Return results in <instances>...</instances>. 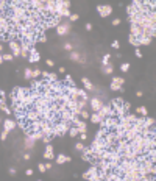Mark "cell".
Segmentation results:
<instances>
[{"label":"cell","mask_w":156,"mask_h":181,"mask_svg":"<svg viewBox=\"0 0 156 181\" xmlns=\"http://www.w3.org/2000/svg\"><path fill=\"white\" fill-rule=\"evenodd\" d=\"M70 130V123L67 122H56V123H53V136H63V134H66V133H69Z\"/></svg>","instance_id":"cell-1"},{"label":"cell","mask_w":156,"mask_h":181,"mask_svg":"<svg viewBox=\"0 0 156 181\" xmlns=\"http://www.w3.org/2000/svg\"><path fill=\"white\" fill-rule=\"evenodd\" d=\"M117 123H119V119L117 117H106V119H103V122H102V127L106 128L108 131H112L117 127Z\"/></svg>","instance_id":"cell-2"},{"label":"cell","mask_w":156,"mask_h":181,"mask_svg":"<svg viewBox=\"0 0 156 181\" xmlns=\"http://www.w3.org/2000/svg\"><path fill=\"white\" fill-rule=\"evenodd\" d=\"M122 181H140V175L138 170H130L122 175Z\"/></svg>","instance_id":"cell-3"},{"label":"cell","mask_w":156,"mask_h":181,"mask_svg":"<svg viewBox=\"0 0 156 181\" xmlns=\"http://www.w3.org/2000/svg\"><path fill=\"white\" fill-rule=\"evenodd\" d=\"M97 114L100 115L102 119H106V117H116V115H114V111H112V108H111L109 105H103V108H102Z\"/></svg>","instance_id":"cell-4"},{"label":"cell","mask_w":156,"mask_h":181,"mask_svg":"<svg viewBox=\"0 0 156 181\" xmlns=\"http://www.w3.org/2000/svg\"><path fill=\"white\" fill-rule=\"evenodd\" d=\"M56 33L59 36H66L67 33H70V22H61L56 27Z\"/></svg>","instance_id":"cell-5"},{"label":"cell","mask_w":156,"mask_h":181,"mask_svg":"<svg viewBox=\"0 0 156 181\" xmlns=\"http://www.w3.org/2000/svg\"><path fill=\"white\" fill-rule=\"evenodd\" d=\"M89 105H91V108L94 109V113H98V111L103 108V101L98 99V97H92V99L89 100Z\"/></svg>","instance_id":"cell-6"},{"label":"cell","mask_w":156,"mask_h":181,"mask_svg":"<svg viewBox=\"0 0 156 181\" xmlns=\"http://www.w3.org/2000/svg\"><path fill=\"white\" fill-rule=\"evenodd\" d=\"M75 119V115L72 114V111L69 109H64V111H61L59 113V120L61 122H67V123H72V120Z\"/></svg>","instance_id":"cell-7"},{"label":"cell","mask_w":156,"mask_h":181,"mask_svg":"<svg viewBox=\"0 0 156 181\" xmlns=\"http://www.w3.org/2000/svg\"><path fill=\"white\" fill-rule=\"evenodd\" d=\"M72 123H73V127L78 130L80 134H81V133H86V122H84V120H80L78 117H75V119L72 120Z\"/></svg>","instance_id":"cell-8"},{"label":"cell","mask_w":156,"mask_h":181,"mask_svg":"<svg viewBox=\"0 0 156 181\" xmlns=\"http://www.w3.org/2000/svg\"><path fill=\"white\" fill-rule=\"evenodd\" d=\"M8 45H10V49H11V55L13 56H20V44H19L17 41H14V39H11L10 42H8Z\"/></svg>","instance_id":"cell-9"},{"label":"cell","mask_w":156,"mask_h":181,"mask_svg":"<svg viewBox=\"0 0 156 181\" xmlns=\"http://www.w3.org/2000/svg\"><path fill=\"white\" fill-rule=\"evenodd\" d=\"M97 11H98V14L102 17H108L112 13V8H111L109 5H98V6H97Z\"/></svg>","instance_id":"cell-10"},{"label":"cell","mask_w":156,"mask_h":181,"mask_svg":"<svg viewBox=\"0 0 156 181\" xmlns=\"http://www.w3.org/2000/svg\"><path fill=\"white\" fill-rule=\"evenodd\" d=\"M41 59V56H39V53H37V50L35 47H31L30 49V56H28V61L30 63H37Z\"/></svg>","instance_id":"cell-11"},{"label":"cell","mask_w":156,"mask_h":181,"mask_svg":"<svg viewBox=\"0 0 156 181\" xmlns=\"http://www.w3.org/2000/svg\"><path fill=\"white\" fill-rule=\"evenodd\" d=\"M44 158H45V159H49V161L55 158V151H53V147L50 145V144H47V145H45V151H44Z\"/></svg>","instance_id":"cell-12"},{"label":"cell","mask_w":156,"mask_h":181,"mask_svg":"<svg viewBox=\"0 0 156 181\" xmlns=\"http://www.w3.org/2000/svg\"><path fill=\"white\" fill-rule=\"evenodd\" d=\"M136 41H138V45H150L152 44V38H148V36H139V38H136Z\"/></svg>","instance_id":"cell-13"},{"label":"cell","mask_w":156,"mask_h":181,"mask_svg":"<svg viewBox=\"0 0 156 181\" xmlns=\"http://www.w3.org/2000/svg\"><path fill=\"white\" fill-rule=\"evenodd\" d=\"M3 125H5V130L10 133L11 130H14V128H16V125H17V123H16L13 119H6V120L3 122Z\"/></svg>","instance_id":"cell-14"},{"label":"cell","mask_w":156,"mask_h":181,"mask_svg":"<svg viewBox=\"0 0 156 181\" xmlns=\"http://www.w3.org/2000/svg\"><path fill=\"white\" fill-rule=\"evenodd\" d=\"M131 36H134V38L142 36V28L139 25H131Z\"/></svg>","instance_id":"cell-15"},{"label":"cell","mask_w":156,"mask_h":181,"mask_svg":"<svg viewBox=\"0 0 156 181\" xmlns=\"http://www.w3.org/2000/svg\"><path fill=\"white\" fill-rule=\"evenodd\" d=\"M81 83H83V86H84V91H86V92H87V91H92V89H94V84L89 81L86 77H83V78H81Z\"/></svg>","instance_id":"cell-16"},{"label":"cell","mask_w":156,"mask_h":181,"mask_svg":"<svg viewBox=\"0 0 156 181\" xmlns=\"http://www.w3.org/2000/svg\"><path fill=\"white\" fill-rule=\"evenodd\" d=\"M70 161V156H66V155H58L56 156V164H66Z\"/></svg>","instance_id":"cell-17"},{"label":"cell","mask_w":156,"mask_h":181,"mask_svg":"<svg viewBox=\"0 0 156 181\" xmlns=\"http://www.w3.org/2000/svg\"><path fill=\"white\" fill-rule=\"evenodd\" d=\"M89 119H91L92 123H102V122H103V119L97 114V113H92V114L89 115Z\"/></svg>","instance_id":"cell-18"},{"label":"cell","mask_w":156,"mask_h":181,"mask_svg":"<svg viewBox=\"0 0 156 181\" xmlns=\"http://www.w3.org/2000/svg\"><path fill=\"white\" fill-rule=\"evenodd\" d=\"M27 137H30V139H33V141H39V139L44 137V134H42L41 131H35V133H31V134H28Z\"/></svg>","instance_id":"cell-19"},{"label":"cell","mask_w":156,"mask_h":181,"mask_svg":"<svg viewBox=\"0 0 156 181\" xmlns=\"http://www.w3.org/2000/svg\"><path fill=\"white\" fill-rule=\"evenodd\" d=\"M155 125V119H152V117H145V120H144V127L142 128H150V127H153Z\"/></svg>","instance_id":"cell-20"},{"label":"cell","mask_w":156,"mask_h":181,"mask_svg":"<svg viewBox=\"0 0 156 181\" xmlns=\"http://www.w3.org/2000/svg\"><path fill=\"white\" fill-rule=\"evenodd\" d=\"M23 147L27 148V150H31V148H35V141H33V139H30V137H27V139H25V144H23Z\"/></svg>","instance_id":"cell-21"},{"label":"cell","mask_w":156,"mask_h":181,"mask_svg":"<svg viewBox=\"0 0 156 181\" xmlns=\"http://www.w3.org/2000/svg\"><path fill=\"white\" fill-rule=\"evenodd\" d=\"M70 59H72V61H77V63H78V61L81 59V55H80L78 52H73V50H72V52H70Z\"/></svg>","instance_id":"cell-22"},{"label":"cell","mask_w":156,"mask_h":181,"mask_svg":"<svg viewBox=\"0 0 156 181\" xmlns=\"http://www.w3.org/2000/svg\"><path fill=\"white\" fill-rule=\"evenodd\" d=\"M106 133H108V130L102 127V128H100V131L97 133V136H95V139H103L105 136H106Z\"/></svg>","instance_id":"cell-23"},{"label":"cell","mask_w":156,"mask_h":181,"mask_svg":"<svg viewBox=\"0 0 156 181\" xmlns=\"http://www.w3.org/2000/svg\"><path fill=\"white\" fill-rule=\"evenodd\" d=\"M86 100H83V99H80L78 101H77V108L78 109H86Z\"/></svg>","instance_id":"cell-24"},{"label":"cell","mask_w":156,"mask_h":181,"mask_svg":"<svg viewBox=\"0 0 156 181\" xmlns=\"http://www.w3.org/2000/svg\"><path fill=\"white\" fill-rule=\"evenodd\" d=\"M23 77H25L27 80H33V69H25Z\"/></svg>","instance_id":"cell-25"},{"label":"cell","mask_w":156,"mask_h":181,"mask_svg":"<svg viewBox=\"0 0 156 181\" xmlns=\"http://www.w3.org/2000/svg\"><path fill=\"white\" fill-rule=\"evenodd\" d=\"M47 81L56 83V81H58V75H56V73H49V77H47Z\"/></svg>","instance_id":"cell-26"},{"label":"cell","mask_w":156,"mask_h":181,"mask_svg":"<svg viewBox=\"0 0 156 181\" xmlns=\"http://www.w3.org/2000/svg\"><path fill=\"white\" fill-rule=\"evenodd\" d=\"M111 91H119V92H123V87L122 86H119V84H116V83H111Z\"/></svg>","instance_id":"cell-27"},{"label":"cell","mask_w":156,"mask_h":181,"mask_svg":"<svg viewBox=\"0 0 156 181\" xmlns=\"http://www.w3.org/2000/svg\"><path fill=\"white\" fill-rule=\"evenodd\" d=\"M112 83H116V84H119V86H123L125 80H123L122 77H114V78H112Z\"/></svg>","instance_id":"cell-28"},{"label":"cell","mask_w":156,"mask_h":181,"mask_svg":"<svg viewBox=\"0 0 156 181\" xmlns=\"http://www.w3.org/2000/svg\"><path fill=\"white\" fill-rule=\"evenodd\" d=\"M126 13H128V17H131V16H134V14H138V11H136V10L131 6V5L126 8Z\"/></svg>","instance_id":"cell-29"},{"label":"cell","mask_w":156,"mask_h":181,"mask_svg":"<svg viewBox=\"0 0 156 181\" xmlns=\"http://www.w3.org/2000/svg\"><path fill=\"white\" fill-rule=\"evenodd\" d=\"M64 81H66V84H67V86H75V81L72 80V77H70V75H66Z\"/></svg>","instance_id":"cell-30"},{"label":"cell","mask_w":156,"mask_h":181,"mask_svg":"<svg viewBox=\"0 0 156 181\" xmlns=\"http://www.w3.org/2000/svg\"><path fill=\"white\" fill-rule=\"evenodd\" d=\"M87 180H89V181H102V178H100V175H98V172H97V173L91 175V177H89Z\"/></svg>","instance_id":"cell-31"},{"label":"cell","mask_w":156,"mask_h":181,"mask_svg":"<svg viewBox=\"0 0 156 181\" xmlns=\"http://www.w3.org/2000/svg\"><path fill=\"white\" fill-rule=\"evenodd\" d=\"M69 134H70V136H72V137H77V136L80 134V133H78V130H77L75 127H70V130H69Z\"/></svg>","instance_id":"cell-32"},{"label":"cell","mask_w":156,"mask_h":181,"mask_svg":"<svg viewBox=\"0 0 156 181\" xmlns=\"http://www.w3.org/2000/svg\"><path fill=\"white\" fill-rule=\"evenodd\" d=\"M112 70H114V69H112V64H111V63H109L108 66H103V72L105 73H112Z\"/></svg>","instance_id":"cell-33"},{"label":"cell","mask_w":156,"mask_h":181,"mask_svg":"<svg viewBox=\"0 0 156 181\" xmlns=\"http://www.w3.org/2000/svg\"><path fill=\"white\" fill-rule=\"evenodd\" d=\"M2 58H3V61H11L14 56H13L11 53H2Z\"/></svg>","instance_id":"cell-34"},{"label":"cell","mask_w":156,"mask_h":181,"mask_svg":"<svg viewBox=\"0 0 156 181\" xmlns=\"http://www.w3.org/2000/svg\"><path fill=\"white\" fill-rule=\"evenodd\" d=\"M128 41H130V44H131V45H134L136 49H138V47H139V45H138V41H136V38H134V36H131V34H130V38H128Z\"/></svg>","instance_id":"cell-35"},{"label":"cell","mask_w":156,"mask_h":181,"mask_svg":"<svg viewBox=\"0 0 156 181\" xmlns=\"http://www.w3.org/2000/svg\"><path fill=\"white\" fill-rule=\"evenodd\" d=\"M138 113H139V114H142L144 117H147V114H148V113H147V108H145V106H140V108H138Z\"/></svg>","instance_id":"cell-36"},{"label":"cell","mask_w":156,"mask_h":181,"mask_svg":"<svg viewBox=\"0 0 156 181\" xmlns=\"http://www.w3.org/2000/svg\"><path fill=\"white\" fill-rule=\"evenodd\" d=\"M109 58H111V55H105L103 56V59H102V64H103V66H108V64H109Z\"/></svg>","instance_id":"cell-37"},{"label":"cell","mask_w":156,"mask_h":181,"mask_svg":"<svg viewBox=\"0 0 156 181\" xmlns=\"http://www.w3.org/2000/svg\"><path fill=\"white\" fill-rule=\"evenodd\" d=\"M75 148H77L78 151H83L86 147H84V144H83V142H77V144H75Z\"/></svg>","instance_id":"cell-38"},{"label":"cell","mask_w":156,"mask_h":181,"mask_svg":"<svg viewBox=\"0 0 156 181\" xmlns=\"http://www.w3.org/2000/svg\"><path fill=\"white\" fill-rule=\"evenodd\" d=\"M80 117H81V119H89V113H87L86 109H81V111H80Z\"/></svg>","instance_id":"cell-39"},{"label":"cell","mask_w":156,"mask_h":181,"mask_svg":"<svg viewBox=\"0 0 156 181\" xmlns=\"http://www.w3.org/2000/svg\"><path fill=\"white\" fill-rule=\"evenodd\" d=\"M120 70L122 72H128V70H130V64H128V63H123L120 66Z\"/></svg>","instance_id":"cell-40"},{"label":"cell","mask_w":156,"mask_h":181,"mask_svg":"<svg viewBox=\"0 0 156 181\" xmlns=\"http://www.w3.org/2000/svg\"><path fill=\"white\" fill-rule=\"evenodd\" d=\"M80 17H78V14H70L69 16V22H77Z\"/></svg>","instance_id":"cell-41"},{"label":"cell","mask_w":156,"mask_h":181,"mask_svg":"<svg viewBox=\"0 0 156 181\" xmlns=\"http://www.w3.org/2000/svg\"><path fill=\"white\" fill-rule=\"evenodd\" d=\"M37 77H41V70H39V69H35V70H33V80H36Z\"/></svg>","instance_id":"cell-42"},{"label":"cell","mask_w":156,"mask_h":181,"mask_svg":"<svg viewBox=\"0 0 156 181\" xmlns=\"http://www.w3.org/2000/svg\"><path fill=\"white\" fill-rule=\"evenodd\" d=\"M37 169H39V172H41V173H45V172H47L45 164H39V165H37Z\"/></svg>","instance_id":"cell-43"},{"label":"cell","mask_w":156,"mask_h":181,"mask_svg":"<svg viewBox=\"0 0 156 181\" xmlns=\"http://www.w3.org/2000/svg\"><path fill=\"white\" fill-rule=\"evenodd\" d=\"M6 137H8V131H6V130H3V131H2V134H0V139H2V141H5Z\"/></svg>","instance_id":"cell-44"},{"label":"cell","mask_w":156,"mask_h":181,"mask_svg":"<svg viewBox=\"0 0 156 181\" xmlns=\"http://www.w3.org/2000/svg\"><path fill=\"white\" fill-rule=\"evenodd\" d=\"M37 41H41V42H45V41H47L45 34H44V33H42V34H39V36H37Z\"/></svg>","instance_id":"cell-45"},{"label":"cell","mask_w":156,"mask_h":181,"mask_svg":"<svg viewBox=\"0 0 156 181\" xmlns=\"http://www.w3.org/2000/svg\"><path fill=\"white\" fill-rule=\"evenodd\" d=\"M78 136H80V139H81V142H84V141H86V139H87V134H86V133H81V134H78Z\"/></svg>","instance_id":"cell-46"},{"label":"cell","mask_w":156,"mask_h":181,"mask_svg":"<svg viewBox=\"0 0 156 181\" xmlns=\"http://www.w3.org/2000/svg\"><path fill=\"white\" fill-rule=\"evenodd\" d=\"M111 45H112V49H119V47H120V42H119V41H114Z\"/></svg>","instance_id":"cell-47"},{"label":"cell","mask_w":156,"mask_h":181,"mask_svg":"<svg viewBox=\"0 0 156 181\" xmlns=\"http://www.w3.org/2000/svg\"><path fill=\"white\" fill-rule=\"evenodd\" d=\"M41 141H42V142H44V144H45V145H47V144H49V142H50V137H49V136H44V137H42V139H41Z\"/></svg>","instance_id":"cell-48"},{"label":"cell","mask_w":156,"mask_h":181,"mask_svg":"<svg viewBox=\"0 0 156 181\" xmlns=\"http://www.w3.org/2000/svg\"><path fill=\"white\" fill-rule=\"evenodd\" d=\"M64 49L69 50V52H72V44H70V42H66V44H64Z\"/></svg>","instance_id":"cell-49"},{"label":"cell","mask_w":156,"mask_h":181,"mask_svg":"<svg viewBox=\"0 0 156 181\" xmlns=\"http://www.w3.org/2000/svg\"><path fill=\"white\" fill-rule=\"evenodd\" d=\"M2 111H3V113H5V114H11V109H10V108H8V106H6V108H3V109H2Z\"/></svg>","instance_id":"cell-50"},{"label":"cell","mask_w":156,"mask_h":181,"mask_svg":"<svg viewBox=\"0 0 156 181\" xmlns=\"http://www.w3.org/2000/svg\"><path fill=\"white\" fill-rule=\"evenodd\" d=\"M30 158H31V155H30V153H25V155H23V159H25V161H28Z\"/></svg>","instance_id":"cell-51"},{"label":"cell","mask_w":156,"mask_h":181,"mask_svg":"<svg viewBox=\"0 0 156 181\" xmlns=\"http://www.w3.org/2000/svg\"><path fill=\"white\" fill-rule=\"evenodd\" d=\"M136 56H138V58H142V52L139 49H136Z\"/></svg>","instance_id":"cell-52"},{"label":"cell","mask_w":156,"mask_h":181,"mask_svg":"<svg viewBox=\"0 0 156 181\" xmlns=\"http://www.w3.org/2000/svg\"><path fill=\"white\" fill-rule=\"evenodd\" d=\"M112 24H114V25H120V19H114Z\"/></svg>","instance_id":"cell-53"},{"label":"cell","mask_w":156,"mask_h":181,"mask_svg":"<svg viewBox=\"0 0 156 181\" xmlns=\"http://www.w3.org/2000/svg\"><path fill=\"white\" fill-rule=\"evenodd\" d=\"M86 30H87V31H91V30H92V25H91V24H86Z\"/></svg>","instance_id":"cell-54"},{"label":"cell","mask_w":156,"mask_h":181,"mask_svg":"<svg viewBox=\"0 0 156 181\" xmlns=\"http://www.w3.org/2000/svg\"><path fill=\"white\" fill-rule=\"evenodd\" d=\"M47 66H49V67L53 66V61H52V59H47Z\"/></svg>","instance_id":"cell-55"},{"label":"cell","mask_w":156,"mask_h":181,"mask_svg":"<svg viewBox=\"0 0 156 181\" xmlns=\"http://www.w3.org/2000/svg\"><path fill=\"white\" fill-rule=\"evenodd\" d=\"M10 173L11 175H16V169H10Z\"/></svg>","instance_id":"cell-56"},{"label":"cell","mask_w":156,"mask_h":181,"mask_svg":"<svg viewBox=\"0 0 156 181\" xmlns=\"http://www.w3.org/2000/svg\"><path fill=\"white\" fill-rule=\"evenodd\" d=\"M136 95H138V97H142V95H144V92H140V91H138V92H136Z\"/></svg>","instance_id":"cell-57"},{"label":"cell","mask_w":156,"mask_h":181,"mask_svg":"<svg viewBox=\"0 0 156 181\" xmlns=\"http://www.w3.org/2000/svg\"><path fill=\"white\" fill-rule=\"evenodd\" d=\"M45 169H47V170H49V169H52V164H50V163H47V164H45Z\"/></svg>","instance_id":"cell-58"},{"label":"cell","mask_w":156,"mask_h":181,"mask_svg":"<svg viewBox=\"0 0 156 181\" xmlns=\"http://www.w3.org/2000/svg\"><path fill=\"white\" fill-rule=\"evenodd\" d=\"M3 63V58H2V53H0V64Z\"/></svg>","instance_id":"cell-59"},{"label":"cell","mask_w":156,"mask_h":181,"mask_svg":"<svg viewBox=\"0 0 156 181\" xmlns=\"http://www.w3.org/2000/svg\"><path fill=\"white\" fill-rule=\"evenodd\" d=\"M2 52H3V45H2V44H0V53H2Z\"/></svg>","instance_id":"cell-60"},{"label":"cell","mask_w":156,"mask_h":181,"mask_svg":"<svg viewBox=\"0 0 156 181\" xmlns=\"http://www.w3.org/2000/svg\"><path fill=\"white\" fill-rule=\"evenodd\" d=\"M0 41H2V38H0Z\"/></svg>","instance_id":"cell-61"}]
</instances>
